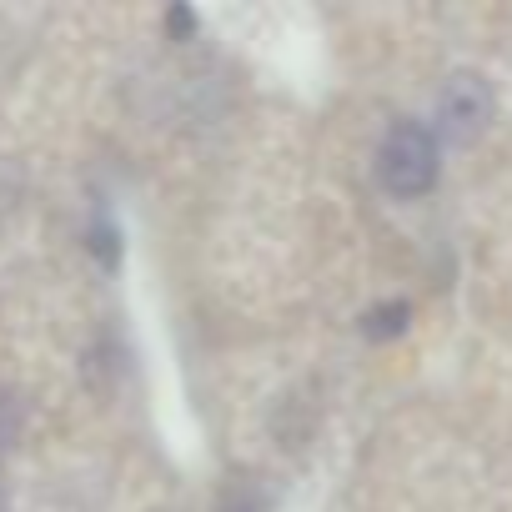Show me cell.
I'll list each match as a JSON object with an SVG mask.
<instances>
[{"label": "cell", "mask_w": 512, "mask_h": 512, "mask_svg": "<svg viewBox=\"0 0 512 512\" xmlns=\"http://www.w3.org/2000/svg\"><path fill=\"white\" fill-rule=\"evenodd\" d=\"M0 512H6V492H0Z\"/></svg>", "instance_id": "52a82bcc"}, {"label": "cell", "mask_w": 512, "mask_h": 512, "mask_svg": "<svg viewBox=\"0 0 512 512\" xmlns=\"http://www.w3.org/2000/svg\"><path fill=\"white\" fill-rule=\"evenodd\" d=\"M407 302H382V307H372L367 317H362V332L372 337V342H387V337H397V332H407Z\"/></svg>", "instance_id": "3957f363"}, {"label": "cell", "mask_w": 512, "mask_h": 512, "mask_svg": "<svg viewBox=\"0 0 512 512\" xmlns=\"http://www.w3.org/2000/svg\"><path fill=\"white\" fill-rule=\"evenodd\" d=\"M21 427H26V407H21V397L0 387V457H6V452H16V442H21Z\"/></svg>", "instance_id": "5b68a950"}, {"label": "cell", "mask_w": 512, "mask_h": 512, "mask_svg": "<svg viewBox=\"0 0 512 512\" xmlns=\"http://www.w3.org/2000/svg\"><path fill=\"white\" fill-rule=\"evenodd\" d=\"M166 26H171V36H191V31H196V16H191V11H171Z\"/></svg>", "instance_id": "8992f818"}, {"label": "cell", "mask_w": 512, "mask_h": 512, "mask_svg": "<svg viewBox=\"0 0 512 512\" xmlns=\"http://www.w3.org/2000/svg\"><path fill=\"white\" fill-rule=\"evenodd\" d=\"M216 512H267V492L256 487L251 477H231L221 502H216Z\"/></svg>", "instance_id": "277c9868"}, {"label": "cell", "mask_w": 512, "mask_h": 512, "mask_svg": "<svg viewBox=\"0 0 512 512\" xmlns=\"http://www.w3.org/2000/svg\"><path fill=\"white\" fill-rule=\"evenodd\" d=\"M377 176L392 196H422L437 181V141L422 121H397L377 146Z\"/></svg>", "instance_id": "6da1fadb"}, {"label": "cell", "mask_w": 512, "mask_h": 512, "mask_svg": "<svg viewBox=\"0 0 512 512\" xmlns=\"http://www.w3.org/2000/svg\"><path fill=\"white\" fill-rule=\"evenodd\" d=\"M492 106H497L492 86L482 76H472V71H457L442 86V96H437V131L447 141H472L492 121Z\"/></svg>", "instance_id": "7a4b0ae2"}]
</instances>
